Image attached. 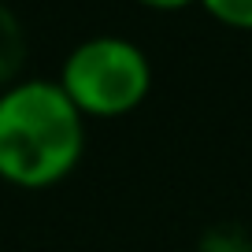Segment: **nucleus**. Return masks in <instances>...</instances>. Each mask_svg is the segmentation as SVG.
<instances>
[{"mask_svg": "<svg viewBox=\"0 0 252 252\" xmlns=\"http://www.w3.org/2000/svg\"><path fill=\"white\" fill-rule=\"evenodd\" d=\"M86 123L56 78H19L0 89V182L52 189L86 156Z\"/></svg>", "mask_w": 252, "mask_h": 252, "instance_id": "f257e3e1", "label": "nucleus"}, {"mask_svg": "<svg viewBox=\"0 0 252 252\" xmlns=\"http://www.w3.org/2000/svg\"><path fill=\"white\" fill-rule=\"evenodd\" d=\"M56 82L86 119H123L149 100L152 60L123 33H93L67 52Z\"/></svg>", "mask_w": 252, "mask_h": 252, "instance_id": "f03ea898", "label": "nucleus"}, {"mask_svg": "<svg viewBox=\"0 0 252 252\" xmlns=\"http://www.w3.org/2000/svg\"><path fill=\"white\" fill-rule=\"evenodd\" d=\"M26 67V30L19 15L0 0V89L15 86Z\"/></svg>", "mask_w": 252, "mask_h": 252, "instance_id": "7ed1b4c3", "label": "nucleus"}, {"mask_svg": "<svg viewBox=\"0 0 252 252\" xmlns=\"http://www.w3.org/2000/svg\"><path fill=\"white\" fill-rule=\"evenodd\" d=\"M212 19L234 30H252V0H197Z\"/></svg>", "mask_w": 252, "mask_h": 252, "instance_id": "20e7f679", "label": "nucleus"}, {"mask_svg": "<svg viewBox=\"0 0 252 252\" xmlns=\"http://www.w3.org/2000/svg\"><path fill=\"white\" fill-rule=\"evenodd\" d=\"M137 4L156 8V11H182V8H189V4H197V0H137Z\"/></svg>", "mask_w": 252, "mask_h": 252, "instance_id": "39448f33", "label": "nucleus"}]
</instances>
